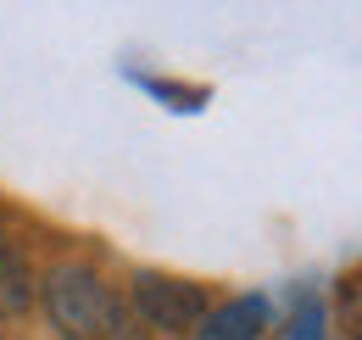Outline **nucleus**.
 Segmentation results:
<instances>
[{
	"instance_id": "nucleus-3",
	"label": "nucleus",
	"mask_w": 362,
	"mask_h": 340,
	"mask_svg": "<svg viewBox=\"0 0 362 340\" xmlns=\"http://www.w3.org/2000/svg\"><path fill=\"white\" fill-rule=\"evenodd\" d=\"M262 329H268V301L262 296H234L201 318V340H257Z\"/></svg>"
},
{
	"instance_id": "nucleus-4",
	"label": "nucleus",
	"mask_w": 362,
	"mask_h": 340,
	"mask_svg": "<svg viewBox=\"0 0 362 340\" xmlns=\"http://www.w3.org/2000/svg\"><path fill=\"white\" fill-rule=\"evenodd\" d=\"M28 301H34V279H28L23 256L11 246H0V318H17Z\"/></svg>"
},
{
	"instance_id": "nucleus-2",
	"label": "nucleus",
	"mask_w": 362,
	"mask_h": 340,
	"mask_svg": "<svg viewBox=\"0 0 362 340\" xmlns=\"http://www.w3.org/2000/svg\"><path fill=\"white\" fill-rule=\"evenodd\" d=\"M134 307L151 329H168V335H184V329H201L206 318V290L195 279H173V273H139L134 279Z\"/></svg>"
},
{
	"instance_id": "nucleus-5",
	"label": "nucleus",
	"mask_w": 362,
	"mask_h": 340,
	"mask_svg": "<svg viewBox=\"0 0 362 340\" xmlns=\"http://www.w3.org/2000/svg\"><path fill=\"white\" fill-rule=\"evenodd\" d=\"M323 329H329L323 301H301V307H296V318H290V329H284V340H323Z\"/></svg>"
},
{
	"instance_id": "nucleus-1",
	"label": "nucleus",
	"mask_w": 362,
	"mask_h": 340,
	"mask_svg": "<svg viewBox=\"0 0 362 340\" xmlns=\"http://www.w3.org/2000/svg\"><path fill=\"white\" fill-rule=\"evenodd\" d=\"M40 296H45V312H50V324H56L62 340H112L123 329L117 296L106 290V279H100L95 268H84V262L50 268Z\"/></svg>"
}]
</instances>
